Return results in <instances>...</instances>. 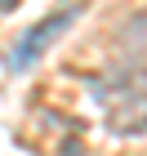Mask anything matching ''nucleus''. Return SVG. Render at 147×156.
I'll return each mask as SVG.
<instances>
[{
	"mask_svg": "<svg viewBox=\"0 0 147 156\" xmlns=\"http://www.w3.org/2000/svg\"><path fill=\"white\" fill-rule=\"evenodd\" d=\"M76 18H80V5H58V9L49 13V18H40L31 31H23V40H18V45H13V54H9V67H13V72L31 67V62H36L40 54H45V49L76 23Z\"/></svg>",
	"mask_w": 147,
	"mask_h": 156,
	"instance_id": "f257e3e1",
	"label": "nucleus"
},
{
	"mask_svg": "<svg viewBox=\"0 0 147 156\" xmlns=\"http://www.w3.org/2000/svg\"><path fill=\"white\" fill-rule=\"evenodd\" d=\"M116 62H125V67H147V13L125 18V27L116 31Z\"/></svg>",
	"mask_w": 147,
	"mask_h": 156,
	"instance_id": "f03ea898",
	"label": "nucleus"
},
{
	"mask_svg": "<svg viewBox=\"0 0 147 156\" xmlns=\"http://www.w3.org/2000/svg\"><path fill=\"white\" fill-rule=\"evenodd\" d=\"M0 5H5V9H13V0H0Z\"/></svg>",
	"mask_w": 147,
	"mask_h": 156,
	"instance_id": "7ed1b4c3",
	"label": "nucleus"
}]
</instances>
